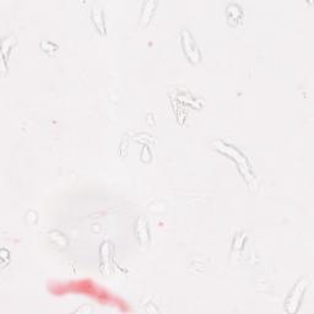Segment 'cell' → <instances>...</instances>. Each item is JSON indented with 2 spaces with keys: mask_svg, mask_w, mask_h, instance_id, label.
<instances>
[{
  "mask_svg": "<svg viewBox=\"0 0 314 314\" xmlns=\"http://www.w3.org/2000/svg\"><path fill=\"white\" fill-rule=\"evenodd\" d=\"M146 221H145L144 219H140L138 221L137 225V233L139 240H140L141 243H146L147 241H149V232H147V227H146Z\"/></svg>",
  "mask_w": 314,
  "mask_h": 314,
  "instance_id": "cell-3",
  "label": "cell"
},
{
  "mask_svg": "<svg viewBox=\"0 0 314 314\" xmlns=\"http://www.w3.org/2000/svg\"><path fill=\"white\" fill-rule=\"evenodd\" d=\"M308 285V280L307 279H302L300 282L296 285V287L292 292L291 296L289 297L287 303H286V307H287V312L289 313H294L297 309V306L300 304V301L302 298V295H303L304 290H306Z\"/></svg>",
  "mask_w": 314,
  "mask_h": 314,
  "instance_id": "cell-1",
  "label": "cell"
},
{
  "mask_svg": "<svg viewBox=\"0 0 314 314\" xmlns=\"http://www.w3.org/2000/svg\"><path fill=\"white\" fill-rule=\"evenodd\" d=\"M182 39H183V47L186 48V49H184V52H186V56L188 57V58L192 60V62H194V63L198 62V60L200 59V57H199L198 48L195 47L194 42H193V39H192V37H190L188 31L182 32Z\"/></svg>",
  "mask_w": 314,
  "mask_h": 314,
  "instance_id": "cell-2",
  "label": "cell"
}]
</instances>
